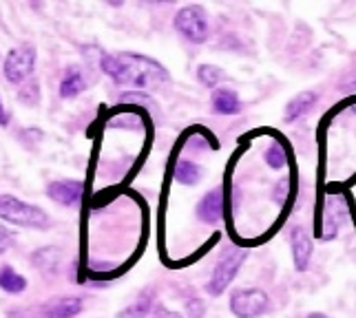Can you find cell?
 <instances>
[{
	"instance_id": "9",
	"label": "cell",
	"mask_w": 356,
	"mask_h": 318,
	"mask_svg": "<svg viewBox=\"0 0 356 318\" xmlns=\"http://www.w3.org/2000/svg\"><path fill=\"white\" fill-rule=\"evenodd\" d=\"M290 246H292V261H294V267H297V272H305L310 267L314 246H312L310 235L301 226L292 228V232H290Z\"/></svg>"
},
{
	"instance_id": "14",
	"label": "cell",
	"mask_w": 356,
	"mask_h": 318,
	"mask_svg": "<svg viewBox=\"0 0 356 318\" xmlns=\"http://www.w3.org/2000/svg\"><path fill=\"white\" fill-rule=\"evenodd\" d=\"M316 100H318V95L314 91H303V93H299L297 97H292V100L288 102L284 119L286 122H297L305 113H310V108L316 104Z\"/></svg>"
},
{
	"instance_id": "11",
	"label": "cell",
	"mask_w": 356,
	"mask_h": 318,
	"mask_svg": "<svg viewBox=\"0 0 356 318\" xmlns=\"http://www.w3.org/2000/svg\"><path fill=\"white\" fill-rule=\"evenodd\" d=\"M80 312H82V299L63 296V299L49 301L44 308H40V318H73Z\"/></svg>"
},
{
	"instance_id": "5",
	"label": "cell",
	"mask_w": 356,
	"mask_h": 318,
	"mask_svg": "<svg viewBox=\"0 0 356 318\" xmlns=\"http://www.w3.org/2000/svg\"><path fill=\"white\" fill-rule=\"evenodd\" d=\"M175 29L184 40H188L193 44H204L208 40V31H211V24H208V14L206 9L200 5H188L177 11L175 16Z\"/></svg>"
},
{
	"instance_id": "21",
	"label": "cell",
	"mask_w": 356,
	"mask_h": 318,
	"mask_svg": "<svg viewBox=\"0 0 356 318\" xmlns=\"http://www.w3.org/2000/svg\"><path fill=\"white\" fill-rule=\"evenodd\" d=\"M38 84H35V82H31V84H27V87H24L20 93H18V100L20 102H24V104H35V102H38Z\"/></svg>"
},
{
	"instance_id": "20",
	"label": "cell",
	"mask_w": 356,
	"mask_h": 318,
	"mask_svg": "<svg viewBox=\"0 0 356 318\" xmlns=\"http://www.w3.org/2000/svg\"><path fill=\"white\" fill-rule=\"evenodd\" d=\"M186 316L188 318H204L206 316V303L202 299H188L186 301Z\"/></svg>"
},
{
	"instance_id": "8",
	"label": "cell",
	"mask_w": 356,
	"mask_h": 318,
	"mask_svg": "<svg viewBox=\"0 0 356 318\" xmlns=\"http://www.w3.org/2000/svg\"><path fill=\"white\" fill-rule=\"evenodd\" d=\"M346 219H348L346 201L339 199V197L327 199L325 210H323V226L318 228L316 235L321 237V239H325V241H332L339 235V228L343 226V221H346Z\"/></svg>"
},
{
	"instance_id": "1",
	"label": "cell",
	"mask_w": 356,
	"mask_h": 318,
	"mask_svg": "<svg viewBox=\"0 0 356 318\" xmlns=\"http://www.w3.org/2000/svg\"><path fill=\"white\" fill-rule=\"evenodd\" d=\"M100 67L120 87H133L142 91H155L168 82V71L153 58L142 53L102 56Z\"/></svg>"
},
{
	"instance_id": "6",
	"label": "cell",
	"mask_w": 356,
	"mask_h": 318,
	"mask_svg": "<svg viewBox=\"0 0 356 318\" xmlns=\"http://www.w3.org/2000/svg\"><path fill=\"white\" fill-rule=\"evenodd\" d=\"M35 67V49L33 44H18L14 47L5 58L3 73L7 82L11 84H20L27 80Z\"/></svg>"
},
{
	"instance_id": "19",
	"label": "cell",
	"mask_w": 356,
	"mask_h": 318,
	"mask_svg": "<svg viewBox=\"0 0 356 318\" xmlns=\"http://www.w3.org/2000/svg\"><path fill=\"white\" fill-rule=\"evenodd\" d=\"M224 78H226L224 71L219 69V67H215V65H202V67H197V80L204 84V87H208V89H215Z\"/></svg>"
},
{
	"instance_id": "13",
	"label": "cell",
	"mask_w": 356,
	"mask_h": 318,
	"mask_svg": "<svg viewBox=\"0 0 356 318\" xmlns=\"http://www.w3.org/2000/svg\"><path fill=\"white\" fill-rule=\"evenodd\" d=\"M153 308H155V290L146 287L140 292V296L135 299L129 308H124L118 314V318H146Z\"/></svg>"
},
{
	"instance_id": "10",
	"label": "cell",
	"mask_w": 356,
	"mask_h": 318,
	"mask_svg": "<svg viewBox=\"0 0 356 318\" xmlns=\"http://www.w3.org/2000/svg\"><path fill=\"white\" fill-rule=\"evenodd\" d=\"M224 188H213L208 190L200 206H197V217L200 221H204L206 226H215L219 224V219L224 217Z\"/></svg>"
},
{
	"instance_id": "4",
	"label": "cell",
	"mask_w": 356,
	"mask_h": 318,
	"mask_svg": "<svg viewBox=\"0 0 356 318\" xmlns=\"http://www.w3.org/2000/svg\"><path fill=\"white\" fill-rule=\"evenodd\" d=\"M228 308L237 318H259L270 312L273 303L261 287H239L230 294Z\"/></svg>"
},
{
	"instance_id": "22",
	"label": "cell",
	"mask_w": 356,
	"mask_h": 318,
	"mask_svg": "<svg viewBox=\"0 0 356 318\" xmlns=\"http://www.w3.org/2000/svg\"><path fill=\"white\" fill-rule=\"evenodd\" d=\"M11 246H14V235L7 230V226L0 224V254L7 252Z\"/></svg>"
},
{
	"instance_id": "23",
	"label": "cell",
	"mask_w": 356,
	"mask_h": 318,
	"mask_svg": "<svg viewBox=\"0 0 356 318\" xmlns=\"http://www.w3.org/2000/svg\"><path fill=\"white\" fill-rule=\"evenodd\" d=\"M7 318H40V308L38 310H14L7 314Z\"/></svg>"
},
{
	"instance_id": "18",
	"label": "cell",
	"mask_w": 356,
	"mask_h": 318,
	"mask_svg": "<svg viewBox=\"0 0 356 318\" xmlns=\"http://www.w3.org/2000/svg\"><path fill=\"white\" fill-rule=\"evenodd\" d=\"M264 162L273 168V170H281L286 168L288 164V157H286V149L281 146L279 142H273L268 146V149L264 151Z\"/></svg>"
},
{
	"instance_id": "7",
	"label": "cell",
	"mask_w": 356,
	"mask_h": 318,
	"mask_svg": "<svg viewBox=\"0 0 356 318\" xmlns=\"http://www.w3.org/2000/svg\"><path fill=\"white\" fill-rule=\"evenodd\" d=\"M47 197L60 206H78L84 197V181L80 179H58L47 186Z\"/></svg>"
},
{
	"instance_id": "2",
	"label": "cell",
	"mask_w": 356,
	"mask_h": 318,
	"mask_svg": "<svg viewBox=\"0 0 356 318\" xmlns=\"http://www.w3.org/2000/svg\"><path fill=\"white\" fill-rule=\"evenodd\" d=\"M0 219L7 224L33 230H44L51 226V219H49L42 208L24 203L18 197H14V194H0Z\"/></svg>"
},
{
	"instance_id": "26",
	"label": "cell",
	"mask_w": 356,
	"mask_h": 318,
	"mask_svg": "<svg viewBox=\"0 0 356 318\" xmlns=\"http://www.w3.org/2000/svg\"><path fill=\"white\" fill-rule=\"evenodd\" d=\"M305 318H330V316H325V314H321V312H312V314H308Z\"/></svg>"
},
{
	"instance_id": "17",
	"label": "cell",
	"mask_w": 356,
	"mask_h": 318,
	"mask_svg": "<svg viewBox=\"0 0 356 318\" xmlns=\"http://www.w3.org/2000/svg\"><path fill=\"white\" fill-rule=\"evenodd\" d=\"M173 177L184 186H195L200 181V166L191 162V159H179L173 168Z\"/></svg>"
},
{
	"instance_id": "24",
	"label": "cell",
	"mask_w": 356,
	"mask_h": 318,
	"mask_svg": "<svg viewBox=\"0 0 356 318\" xmlns=\"http://www.w3.org/2000/svg\"><path fill=\"white\" fill-rule=\"evenodd\" d=\"M153 318H181V314H177L173 310H166V308H157Z\"/></svg>"
},
{
	"instance_id": "12",
	"label": "cell",
	"mask_w": 356,
	"mask_h": 318,
	"mask_svg": "<svg viewBox=\"0 0 356 318\" xmlns=\"http://www.w3.org/2000/svg\"><path fill=\"white\" fill-rule=\"evenodd\" d=\"M213 111L219 115H237L241 111V100L232 89H217L211 95Z\"/></svg>"
},
{
	"instance_id": "16",
	"label": "cell",
	"mask_w": 356,
	"mask_h": 318,
	"mask_svg": "<svg viewBox=\"0 0 356 318\" xmlns=\"http://www.w3.org/2000/svg\"><path fill=\"white\" fill-rule=\"evenodd\" d=\"M0 290L9 292V294H20L27 290V278L18 274L11 265H3L0 267Z\"/></svg>"
},
{
	"instance_id": "3",
	"label": "cell",
	"mask_w": 356,
	"mask_h": 318,
	"mask_svg": "<svg viewBox=\"0 0 356 318\" xmlns=\"http://www.w3.org/2000/svg\"><path fill=\"white\" fill-rule=\"evenodd\" d=\"M245 259H248V250H243V248H228L222 256H219V261L211 274V281H208V285H206L208 294L222 296L230 287L232 281H235V276L239 274Z\"/></svg>"
},
{
	"instance_id": "25",
	"label": "cell",
	"mask_w": 356,
	"mask_h": 318,
	"mask_svg": "<svg viewBox=\"0 0 356 318\" xmlns=\"http://www.w3.org/2000/svg\"><path fill=\"white\" fill-rule=\"evenodd\" d=\"M9 113H7V108L3 106V102H0V126H7L9 124Z\"/></svg>"
},
{
	"instance_id": "15",
	"label": "cell",
	"mask_w": 356,
	"mask_h": 318,
	"mask_svg": "<svg viewBox=\"0 0 356 318\" xmlns=\"http://www.w3.org/2000/svg\"><path fill=\"white\" fill-rule=\"evenodd\" d=\"M84 87H87V82H84V76L78 67H69L65 71L63 80H60V97H65V100H71V97H78Z\"/></svg>"
}]
</instances>
